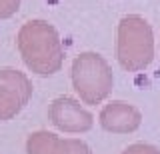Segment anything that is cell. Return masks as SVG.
<instances>
[{"mask_svg":"<svg viewBox=\"0 0 160 154\" xmlns=\"http://www.w3.org/2000/svg\"><path fill=\"white\" fill-rule=\"evenodd\" d=\"M16 44L26 68L38 76H50L62 68V40L58 30L46 20L26 22L16 36Z\"/></svg>","mask_w":160,"mask_h":154,"instance_id":"cell-1","label":"cell"},{"mask_svg":"<svg viewBox=\"0 0 160 154\" xmlns=\"http://www.w3.org/2000/svg\"><path fill=\"white\" fill-rule=\"evenodd\" d=\"M116 58L128 72H138L154 60V34L152 26L138 14L124 16L118 24Z\"/></svg>","mask_w":160,"mask_h":154,"instance_id":"cell-2","label":"cell"},{"mask_svg":"<svg viewBox=\"0 0 160 154\" xmlns=\"http://www.w3.org/2000/svg\"><path fill=\"white\" fill-rule=\"evenodd\" d=\"M72 86L84 104H100L112 92L110 64L96 52H82L72 62Z\"/></svg>","mask_w":160,"mask_h":154,"instance_id":"cell-3","label":"cell"},{"mask_svg":"<svg viewBox=\"0 0 160 154\" xmlns=\"http://www.w3.org/2000/svg\"><path fill=\"white\" fill-rule=\"evenodd\" d=\"M32 98V82L20 70H0V122L12 120Z\"/></svg>","mask_w":160,"mask_h":154,"instance_id":"cell-4","label":"cell"},{"mask_svg":"<svg viewBox=\"0 0 160 154\" xmlns=\"http://www.w3.org/2000/svg\"><path fill=\"white\" fill-rule=\"evenodd\" d=\"M48 118L58 130L70 134L88 132L94 124L92 114L80 106L78 100H74L70 96H60L56 100H52L48 108Z\"/></svg>","mask_w":160,"mask_h":154,"instance_id":"cell-5","label":"cell"},{"mask_svg":"<svg viewBox=\"0 0 160 154\" xmlns=\"http://www.w3.org/2000/svg\"><path fill=\"white\" fill-rule=\"evenodd\" d=\"M26 154H92V150L80 138H60L52 132L38 130L28 136Z\"/></svg>","mask_w":160,"mask_h":154,"instance_id":"cell-6","label":"cell"},{"mask_svg":"<svg viewBox=\"0 0 160 154\" xmlns=\"http://www.w3.org/2000/svg\"><path fill=\"white\" fill-rule=\"evenodd\" d=\"M140 122H142L140 110L124 100H112L100 110V126L112 134L134 132L138 130Z\"/></svg>","mask_w":160,"mask_h":154,"instance_id":"cell-7","label":"cell"},{"mask_svg":"<svg viewBox=\"0 0 160 154\" xmlns=\"http://www.w3.org/2000/svg\"><path fill=\"white\" fill-rule=\"evenodd\" d=\"M122 154H160V152H158L156 146H152V144L136 142V144H130V146H128Z\"/></svg>","mask_w":160,"mask_h":154,"instance_id":"cell-8","label":"cell"},{"mask_svg":"<svg viewBox=\"0 0 160 154\" xmlns=\"http://www.w3.org/2000/svg\"><path fill=\"white\" fill-rule=\"evenodd\" d=\"M20 0H0V18H10L18 12Z\"/></svg>","mask_w":160,"mask_h":154,"instance_id":"cell-9","label":"cell"}]
</instances>
